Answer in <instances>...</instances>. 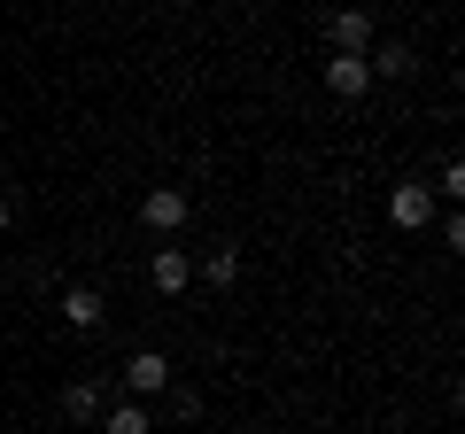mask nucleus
<instances>
[{"label": "nucleus", "mask_w": 465, "mask_h": 434, "mask_svg": "<svg viewBox=\"0 0 465 434\" xmlns=\"http://www.w3.org/2000/svg\"><path fill=\"white\" fill-rule=\"evenodd\" d=\"M326 39H333V54H365L372 47V8H333Z\"/></svg>", "instance_id": "obj_5"}, {"label": "nucleus", "mask_w": 465, "mask_h": 434, "mask_svg": "<svg viewBox=\"0 0 465 434\" xmlns=\"http://www.w3.org/2000/svg\"><path fill=\"white\" fill-rule=\"evenodd\" d=\"M54 311H63L70 334H94L101 318H109V302H101V287H63V302H54Z\"/></svg>", "instance_id": "obj_6"}, {"label": "nucleus", "mask_w": 465, "mask_h": 434, "mask_svg": "<svg viewBox=\"0 0 465 434\" xmlns=\"http://www.w3.org/2000/svg\"><path fill=\"white\" fill-rule=\"evenodd\" d=\"M109 434H148V411H140L133 396H116L109 403Z\"/></svg>", "instance_id": "obj_11"}, {"label": "nucleus", "mask_w": 465, "mask_h": 434, "mask_svg": "<svg viewBox=\"0 0 465 434\" xmlns=\"http://www.w3.org/2000/svg\"><path fill=\"white\" fill-rule=\"evenodd\" d=\"M116 388H124V396H163L171 388V357L163 350H133V365L116 372Z\"/></svg>", "instance_id": "obj_3"}, {"label": "nucleus", "mask_w": 465, "mask_h": 434, "mask_svg": "<svg viewBox=\"0 0 465 434\" xmlns=\"http://www.w3.org/2000/svg\"><path fill=\"white\" fill-rule=\"evenodd\" d=\"M163 403H171V419H202V396H194V388H179V380L163 388Z\"/></svg>", "instance_id": "obj_12"}, {"label": "nucleus", "mask_w": 465, "mask_h": 434, "mask_svg": "<svg viewBox=\"0 0 465 434\" xmlns=\"http://www.w3.org/2000/svg\"><path fill=\"white\" fill-rule=\"evenodd\" d=\"M326 94H341V101H365V94H372V70H365V54H333V63H326Z\"/></svg>", "instance_id": "obj_7"}, {"label": "nucleus", "mask_w": 465, "mask_h": 434, "mask_svg": "<svg viewBox=\"0 0 465 434\" xmlns=\"http://www.w3.org/2000/svg\"><path fill=\"white\" fill-rule=\"evenodd\" d=\"M8 225H16V202H8V194H0V233H8Z\"/></svg>", "instance_id": "obj_14"}, {"label": "nucleus", "mask_w": 465, "mask_h": 434, "mask_svg": "<svg viewBox=\"0 0 465 434\" xmlns=\"http://www.w3.org/2000/svg\"><path fill=\"white\" fill-rule=\"evenodd\" d=\"M116 396H124V388H116L109 372H94V380H70V388H63V419H78V427H94V419L109 411Z\"/></svg>", "instance_id": "obj_1"}, {"label": "nucleus", "mask_w": 465, "mask_h": 434, "mask_svg": "<svg viewBox=\"0 0 465 434\" xmlns=\"http://www.w3.org/2000/svg\"><path fill=\"white\" fill-rule=\"evenodd\" d=\"M434 194H450V202L465 194V163H458V155H450V163H442V186H434Z\"/></svg>", "instance_id": "obj_13"}, {"label": "nucleus", "mask_w": 465, "mask_h": 434, "mask_svg": "<svg viewBox=\"0 0 465 434\" xmlns=\"http://www.w3.org/2000/svg\"><path fill=\"white\" fill-rule=\"evenodd\" d=\"M148 280H155V295H186V287H194V256L186 249H155Z\"/></svg>", "instance_id": "obj_8"}, {"label": "nucleus", "mask_w": 465, "mask_h": 434, "mask_svg": "<svg viewBox=\"0 0 465 434\" xmlns=\"http://www.w3.org/2000/svg\"><path fill=\"white\" fill-rule=\"evenodd\" d=\"M186 210H194L186 186H148V194H140V225H148V233H179Z\"/></svg>", "instance_id": "obj_2"}, {"label": "nucleus", "mask_w": 465, "mask_h": 434, "mask_svg": "<svg viewBox=\"0 0 465 434\" xmlns=\"http://www.w3.org/2000/svg\"><path fill=\"white\" fill-rule=\"evenodd\" d=\"M365 70L372 78H419V54L403 39H388V47H365Z\"/></svg>", "instance_id": "obj_9"}, {"label": "nucleus", "mask_w": 465, "mask_h": 434, "mask_svg": "<svg viewBox=\"0 0 465 434\" xmlns=\"http://www.w3.org/2000/svg\"><path fill=\"white\" fill-rule=\"evenodd\" d=\"M388 217H396L403 233H427V225H434V186H419V179H403L396 194H388Z\"/></svg>", "instance_id": "obj_4"}, {"label": "nucleus", "mask_w": 465, "mask_h": 434, "mask_svg": "<svg viewBox=\"0 0 465 434\" xmlns=\"http://www.w3.org/2000/svg\"><path fill=\"white\" fill-rule=\"evenodd\" d=\"M202 280H210V287H232V280H241V249H210V256H202Z\"/></svg>", "instance_id": "obj_10"}]
</instances>
